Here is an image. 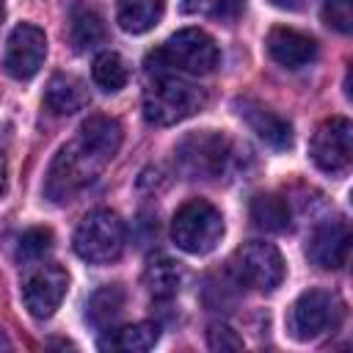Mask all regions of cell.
I'll return each mask as SVG.
<instances>
[{"label": "cell", "instance_id": "cell-12", "mask_svg": "<svg viewBox=\"0 0 353 353\" xmlns=\"http://www.w3.org/2000/svg\"><path fill=\"white\" fill-rule=\"evenodd\" d=\"M350 254V226L336 218L314 226V232L306 240V256L320 270H339L347 265Z\"/></svg>", "mask_w": 353, "mask_h": 353}, {"label": "cell", "instance_id": "cell-1", "mask_svg": "<svg viewBox=\"0 0 353 353\" xmlns=\"http://www.w3.org/2000/svg\"><path fill=\"white\" fill-rule=\"evenodd\" d=\"M204 108V94L176 72H154L143 91V116L154 127H171L196 116Z\"/></svg>", "mask_w": 353, "mask_h": 353}, {"label": "cell", "instance_id": "cell-10", "mask_svg": "<svg viewBox=\"0 0 353 353\" xmlns=\"http://www.w3.org/2000/svg\"><path fill=\"white\" fill-rule=\"evenodd\" d=\"M66 287H69V276L61 265H52V262L39 265L22 281V303L30 312V317L47 320L61 306Z\"/></svg>", "mask_w": 353, "mask_h": 353}, {"label": "cell", "instance_id": "cell-17", "mask_svg": "<svg viewBox=\"0 0 353 353\" xmlns=\"http://www.w3.org/2000/svg\"><path fill=\"white\" fill-rule=\"evenodd\" d=\"M165 11V0H116V19L124 33H146L152 30Z\"/></svg>", "mask_w": 353, "mask_h": 353}, {"label": "cell", "instance_id": "cell-6", "mask_svg": "<svg viewBox=\"0 0 353 353\" xmlns=\"http://www.w3.org/2000/svg\"><path fill=\"white\" fill-rule=\"evenodd\" d=\"M345 317V303L336 292L306 290L290 309V334L298 342H312L328 331H336Z\"/></svg>", "mask_w": 353, "mask_h": 353}, {"label": "cell", "instance_id": "cell-28", "mask_svg": "<svg viewBox=\"0 0 353 353\" xmlns=\"http://www.w3.org/2000/svg\"><path fill=\"white\" fill-rule=\"evenodd\" d=\"M276 8H284V11H295V8H301L303 6V0H270Z\"/></svg>", "mask_w": 353, "mask_h": 353}, {"label": "cell", "instance_id": "cell-18", "mask_svg": "<svg viewBox=\"0 0 353 353\" xmlns=\"http://www.w3.org/2000/svg\"><path fill=\"white\" fill-rule=\"evenodd\" d=\"M121 309H124V290L119 284H105V287H99L88 298V303H85V320L94 328L105 331V328H110L119 320Z\"/></svg>", "mask_w": 353, "mask_h": 353}, {"label": "cell", "instance_id": "cell-16", "mask_svg": "<svg viewBox=\"0 0 353 353\" xmlns=\"http://www.w3.org/2000/svg\"><path fill=\"white\" fill-rule=\"evenodd\" d=\"M44 105L55 116H72V113H77V110H83L88 105V88H85V83L80 77L58 72L47 83Z\"/></svg>", "mask_w": 353, "mask_h": 353}, {"label": "cell", "instance_id": "cell-30", "mask_svg": "<svg viewBox=\"0 0 353 353\" xmlns=\"http://www.w3.org/2000/svg\"><path fill=\"white\" fill-rule=\"evenodd\" d=\"M3 17H6V3L0 0V22H3Z\"/></svg>", "mask_w": 353, "mask_h": 353}, {"label": "cell", "instance_id": "cell-29", "mask_svg": "<svg viewBox=\"0 0 353 353\" xmlns=\"http://www.w3.org/2000/svg\"><path fill=\"white\" fill-rule=\"evenodd\" d=\"M3 188H6V160L0 154V193H3Z\"/></svg>", "mask_w": 353, "mask_h": 353}, {"label": "cell", "instance_id": "cell-9", "mask_svg": "<svg viewBox=\"0 0 353 353\" xmlns=\"http://www.w3.org/2000/svg\"><path fill=\"white\" fill-rule=\"evenodd\" d=\"M237 279L259 292H273L284 281V256L273 243L251 240L234 256Z\"/></svg>", "mask_w": 353, "mask_h": 353}, {"label": "cell", "instance_id": "cell-25", "mask_svg": "<svg viewBox=\"0 0 353 353\" xmlns=\"http://www.w3.org/2000/svg\"><path fill=\"white\" fill-rule=\"evenodd\" d=\"M182 8L190 11V14H210L215 19L232 22L245 8V0H185Z\"/></svg>", "mask_w": 353, "mask_h": 353}, {"label": "cell", "instance_id": "cell-24", "mask_svg": "<svg viewBox=\"0 0 353 353\" xmlns=\"http://www.w3.org/2000/svg\"><path fill=\"white\" fill-rule=\"evenodd\" d=\"M52 251V232L47 226H33L19 237V248L17 256L22 262H39L44 259V254Z\"/></svg>", "mask_w": 353, "mask_h": 353}, {"label": "cell", "instance_id": "cell-4", "mask_svg": "<svg viewBox=\"0 0 353 353\" xmlns=\"http://www.w3.org/2000/svg\"><path fill=\"white\" fill-rule=\"evenodd\" d=\"M171 237L185 254H210L223 237V215L204 199L185 201L171 221Z\"/></svg>", "mask_w": 353, "mask_h": 353}, {"label": "cell", "instance_id": "cell-3", "mask_svg": "<svg viewBox=\"0 0 353 353\" xmlns=\"http://www.w3.org/2000/svg\"><path fill=\"white\" fill-rule=\"evenodd\" d=\"M105 165L108 163H102L97 154H91L77 138L69 141L66 146L58 149V154L50 165V174H47V182H44L47 199H52L55 204L72 201L83 188H88L99 176V171Z\"/></svg>", "mask_w": 353, "mask_h": 353}, {"label": "cell", "instance_id": "cell-8", "mask_svg": "<svg viewBox=\"0 0 353 353\" xmlns=\"http://www.w3.org/2000/svg\"><path fill=\"white\" fill-rule=\"evenodd\" d=\"M312 163L325 174H345L353 160V124L345 116L325 119L309 143Z\"/></svg>", "mask_w": 353, "mask_h": 353}, {"label": "cell", "instance_id": "cell-2", "mask_svg": "<svg viewBox=\"0 0 353 353\" xmlns=\"http://www.w3.org/2000/svg\"><path fill=\"white\" fill-rule=\"evenodd\" d=\"M149 58L160 63V66H146L149 74L168 69V72H185V74H196L199 77V74H210L218 66L221 52H218L215 39L207 30L182 28L163 44V50H157Z\"/></svg>", "mask_w": 353, "mask_h": 353}, {"label": "cell", "instance_id": "cell-20", "mask_svg": "<svg viewBox=\"0 0 353 353\" xmlns=\"http://www.w3.org/2000/svg\"><path fill=\"white\" fill-rule=\"evenodd\" d=\"M251 221L265 232H284L290 226V204L276 193H259L251 199Z\"/></svg>", "mask_w": 353, "mask_h": 353}, {"label": "cell", "instance_id": "cell-15", "mask_svg": "<svg viewBox=\"0 0 353 353\" xmlns=\"http://www.w3.org/2000/svg\"><path fill=\"white\" fill-rule=\"evenodd\" d=\"M121 124L110 116H88L83 124H80V132H77V141L91 152L97 154L102 163H110L121 146Z\"/></svg>", "mask_w": 353, "mask_h": 353}, {"label": "cell", "instance_id": "cell-7", "mask_svg": "<svg viewBox=\"0 0 353 353\" xmlns=\"http://www.w3.org/2000/svg\"><path fill=\"white\" fill-rule=\"evenodd\" d=\"M176 160L185 174L201 176V179H215L226 171V165L232 160V141L215 130L190 132L188 138L179 141Z\"/></svg>", "mask_w": 353, "mask_h": 353}, {"label": "cell", "instance_id": "cell-26", "mask_svg": "<svg viewBox=\"0 0 353 353\" xmlns=\"http://www.w3.org/2000/svg\"><path fill=\"white\" fill-rule=\"evenodd\" d=\"M323 19L328 28H334L339 33H350L353 30V0H325Z\"/></svg>", "mask_w": 353, "mask_h": 353}, {"label": "cell", "instance_id": "cell-5", "mask_svg": "<svg viewBox=\"0 0 353 353\" xmlns=\"http://www.w3.org/2000/svg\"><path fill=\"white\" fill-rule=\"evenodd\" d=\"M74 254L91 265H110L121 256L127 232L124 221L110 210L88 212L74 229Z\"/></svg>", "mask_w": 353, "mask_h": 353}, {"label": "cell", "instance_id": "cell-21", "mask_svg": "<svg viewBox=\"0 0 353 353\" xmlns=\"http://www.w3.org/2000/svg\"><path fill=\"white\" fill-rule=\"evenodd\" d=\"M182 284V270L176 268V262H171L168 256H157L149 262L146 268V287L152 292L154 301H168L179 292Z\"/></svg>", "mask_w": 353, "mask_h": 353}, {"label": "cell", "instance_id": "cell-27", "mask_svg": "<svg viewBox=\"0 0 353 353\" xmlns=\"http://www.w3.org/2000/svg\"><path fill=\"white\" fill-rule=\"evenodd\" d=\"M207 345H210L212 350H240V347H243V339H240L237 331H232L229 325L215 323V325H210V331H207Z\"/></svg>", "mask_w": 353, "mask_h": 353}, {"label": "cell", "instance_id": "cell-11", "mask_svg": "<svg viewBox=\"0 0 353 353\" xmlns=\"http://www.w3.org/2000/svg\"><path fill=\"white\" fill-rule=\"evenodd\" d=\"M47 58V36L41 28L22 22L11 30L8 44H6V58H3V69L14 77V80H30L41 63Z\"/></svg>", "mask_w": 353, "mask_h": 353}, {"label": "cell", "instance_id": "cell-22", "mask_svg": "<svg viewBox=\"0 0 353 353\" xmlns=\"http://www.w3.org/2000/svg\"><path fill=\"white\" fill-rule=\"evenodd\" d=\"M91 74H94V83L102 88V91H121L127 85V63L119 52H99L94 58V66H91Z\"/></svg>", "mask_w": 353, "mask_h": 353}, {"label": "cell", "instance_id": "cell-23", "mask_svg": "<svg viewBox=\"0 0 353 353\" xmlns=\"http://www.w3.org/2000/svg\"><path fill=\"white\" fill-rule=\"evenodd\" d=\"M157 339H160V328L154 323H132L113 334L110 347L127 350V353H143V350H152Z\"/></svg>", "mask_w": 353, "mask_h": 353}, {"label": "cell", "instance_id": "cell-19", "mask_svg": "<svg viewBox=\"0 0 353 353\" xmlns=\"http://www.w3.org/2000/svg\"><path fill=\"white\" fill-rule=\"evenodd\" d=\"M69 39L74 44V50L85 52V50H94L105 41V22L102 17L88 8V6H74L72 8V19H69Z\"/></svg>", "mask_w": 353, "mask_h": 353}, {"label": "cell", "instance_id": "cell-14", "mask_svg": "<svg viewBox=\"0 0 353 353\" xmlns=\"http://www.w3.org/2000/svg\"><path fill=\"white\" fill-rule=\"evenodd\" d=\"M268 52L284 69H303L317 58V44L295 28H273L268 33Z\"/></svg>", "mask_w": 353, "mask_h": 353}, {"label": "cell", "instance_id": "cell-13", "mask_svg": "<svg viewBox=\"0 0 353 353\" xmlns=\"http://www.w3.org/2000/svg\"><path fill=\"white\" fill-rule=\"evenodd\" d=\"M237 113L251 127V132H256V138L265 141L268 146H273V149H290L292 146V124L284 116H279L276 110H270L254 99H240Z\"/></svg>", "mask_w": 353, "mask_h": 353}]
</instances>
